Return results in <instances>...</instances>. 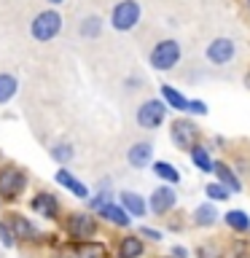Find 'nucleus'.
I'll return each instance as SVG.
<instances>
[{"instance_id":"nucleus-1","label":"nucleus","mask_w":250,"mask_h":258,"mask_svg":"<svg viewBox=\"0 0 250 258\" xmlns=\"http://www.w3.org/2000/svg\"><path fill=\"white\" fill-rule=\"evenodd\" d=\"M137 22H140V3L137 0H121L110 11V24L118 32H129L132 27H137Z\"/></svg>"},{"instance_id":"nucleus-2","label":"nucleus","mask_w":250,"mask_h":258,"mask_svg":"<svg viewBox=\"0 0 250 258\" xmlns=\"http://www.w3.org/2000/svg\"><path fill=\"white\" fill-rule=\"evenodd\" d=\"M180 59V43L177 40H161L151 51V68L153 70H172Z\"/></svg>"},{"instance_id":"nucleus-3","label":"nucleus","mask_w":250,"mask_h":258,"mask_svg":"<svg viewBox=\"0 0 250 258\" xmlns=\"http://www.w3.org/2000/svg\"><path fill=\"white\" fill-rule=\"evenodd\" d=\"M62 30V16L56 11H43L35 16V22H32V38L35 40H51L56 38V32Z\"/></svg>"},{"instance_id":"nucleus-4","label":"nucleus","mask_w":250,"mask_h":258,"mask_svg":"<svg viewBox=\"0 0 250 258\" xmlns=\"http://www.w3.org/2000/svg\"><path fill=\"white\" fill-rule=\"evenodd\" d=\"M167 116V102L161 100H145L140 108H137V124L143 129H156Z\"/></svg>"},{"instance_id":"nucleus-5","label":"nucleus","mask_w":250,"mask_h":258,"mask_svg":"<svg viewBox=\"0 0 250 258\" xmlns=\"http://www.w3.org/2000/svg\"><path fill=\"white\" fill-rule=\"evenodd\" d=\"M24 172L22 169H16V167H6L3 172H0V194L3 197H19V194L24 191Z\"/></svg>"},{"instance_id":"nucleus-6","label":"nucleus","mask_w":250,"mask_h":258,"mask_svg":"<svg viewBox=\"0 0 250 258\" xmlns=\"http://www.w3.org/2000/svg\"><path fill=\"white\" fill-rule=\"evenodd\" d=\"M234 54H237V48H234L231 38H215L207 46V59L213 64H229L234 59Z\"/></svg>"},{"instance_id":"nucleus-7","label":"nucleus","mask_w":250,"mask_h":258,"mask_svg":"<svg viewBox=\"0 0 250 258\" xmlns=\"http://www.w3.org/2000/svg\"><path fill=\"white\" fill-rule=\"evenodd\" d=\"M175 191L169 188V185H159L156 191L151 194V202H148V207H151V213L153 215H164L169 213V210L175 207Z\"/></svg>"},{"instance_id":"nucleus-8","label":"nucleus","mask_w":250,"mask_h":258,"mask_svg":"<svg viewBox=\"0 0 250 258\" xmlns=\"http://www.w3.org/2000/svg\"><path fill=\"white\" fill-rule=\"evenodd\" d=\"M194 140H197V126H194L191 121H175L172 124V143L185 148V151H191Z\"/></svg>"},{"instance_id":"nucleus-9","label":"nucleus","mask_w":250,"mask_h":258,"mask_svg":"<svg viewBox=\"0 0 250 258\" xmlns=\"http://www.w3.org/2000/svg\"><path fill=\"white\" fill-rule=\"evenodd\" d=\"M151 156H153V145L145 143V140H143V143H135L132 148L127 151V161H129L132 167H137V169H140V167H148V164H151Z\"/></svg>"},{"instance_id":"nucleus-10","label":"nucleus","mask_w":250,"mask_h":258,"mask_svg":"<svg viewBox=\"0 0 250 258\" xmlns=\"http://www.w3.org/2000/svg\"><path fill=\"white\" fill-rule=\"evenodd\" d=\"M70 231L73 237H92L94 234V218L86 213H76L70 218Z\"/></svg>"},{"instance_id":"nucleus-11","label":"nucleus","mask_w":250,"mask_h":258,"mask_svg":"<svg viewBox=\"0 0 250 258\" xmlns=\"http://www.w3.org/2000/svg\"><path fill=\"white\" fill-rule=\"evenodd\" d=\"M100 215L105 218V221L116 223V226H129V213H127V207H124V205H116V202H108V205L100 210Z\"/></svg>"},{"instance_id":"nucleus-12","label":"nucleus","mask_w":250,"mask_h":258,"mask_svg":"<svg viewBox=\"0 0 250 258\" xmlns=\"http://www.w3.org/2000/svg\"><path fill=\"white\" fill-rule=\"evenodd\" d=\"M30 207L35 210L38 215H43V218H54L56 210H59V205H56V199L51 197V194H38V197L32 199Z\"/></svg>"},{"instance_id":"nucleus-13","label":"nucleus","mask_w":250,"mask_h":258,"mask_svg":"<svg viewBox=\"0 0 250 258\" xmlns=\"http://www.w3.org/2000/svg\"><path fill=\"white\" fill-rule=\"evenodd\" d=\"M121 205L127 207L129 215H137V218H143L145 210H148L145 199L140 197V194H132V191H121Z\"/></svg>"},{"instance_id":"nucleus-14","label":"nucleus","mask_w":250,"mask_h":258,"mask_svg":"<svg viewBox=\"0 0 250 258\" xmlns=\"http://www.w3.org/2000/svg\"><path fill=\"white\" fill-rule=\"evenodd\" d=\"M56 183L65 185L68 191H73L78 199H86V197H89V188H86V185L81 183V180H76V177H73L68 169H59V172H56Z\"/></svg>"},{"instance_id":"nucleus-15","label":"nucleus","mask_w":250,"mask_h":258,"mask_svg":"<svg viewBox=\"0 0 250 258\" xmlns=\"http://www.w3.org/2000/svg\"><path fill=\"white\" fill-rule=\"evenodd\" d=\"M161 97H164V102L169 105V108H175V110H189V102L191 100H185V97L177 92V89H172V86H161Z\"/></svg>"},{"instance_id":"nucleus-16","label":"nucleus","mask_w":250,"mask_h":258,"mask_svg":"<svg viewBox=\"0 0 250 258\" xmlns=\"http://www.w3.org/2000/svg\"><path fill=\"white\" fill-rule=\"evenodd\" d=\"M16 89H19V81H16L11 73H0V105H6L8 100H14Z\"/></svg>"},{"instance_id":"nucleus-17","label":"nucleus","mask_w":250,"mask_h":258,"mask_svg":"<svg viewBox=\"0 0 250 258\" xmlns=\"http://www.w3.org/2000/svg\"><path fill=\"white\" fill-rule=\"evenodd\" d=\"M118 255H121V258H140V255H143V242H140V237H124V239H121Z\"/></svg>"},{"instance_id":"nucleus-18","label":"nucleus","mask_w":250,"mask_h":258,"mask_svg":"<svg viewBox=\"0 0 250 258\" xmlns=\"http://www.w3.org/2000/svg\"><path fill=\"white\" fill-rule=\"evenodd\" d=\"M51 159L56 161V164H68V161H73V156H76V148H73V143H56L51 145Z\"/></svg>"},{"instance_id":"nucleus-19","label":"nucleus","mask_w":250,"mask_h":258,"mask_svg":"<svg viewBox=\"0 0 250 258\" xmlns=\"http://www.w3.org/2000/svg\"><path fill=\"white\" fill-rule=\"evenodd\" d=\"M191 161L202 169V172H213V169H215L213 159H210V153L202 148V145H194V148H191Z\"/></svg>"},{"instance_id":"nucleus-20","label":"nucleus","mask_w":250,"mask_h":258,"mask_svg":"<svg viewBox=\"0 0 250 258\" xmlns=\"http://www.w3.org/2000/svg\"><path fill=\"white\" fill-rule=\"evenodd\" d=\"M213 172L218 175V183L229 185L231 191H239V188H242V183L237 180V175H234V172H231V169L226 167V164H215V169H213Z\"/></svg>"},{"instance_id":"nucleus-21","label":"nucleus","mask_w":250,"mask_h":258,"mask_svg":"<svg viewBox=\"0 0 250 258\" xmlns=\"http://www.w3.org/2000/svg\"><path fill=\"white\" fill-rule=\"evenodd\" d=\"M153 172H156L161 180H167V183H180V172H177V169L169 164V161H156V164H153Z\"/></svg>"},{"instance_id":"nucleus-22","label":"nucleus","mask_w":250,"mask_h":258,"mask_svg":"<svg viewBox=\"0 0 250 258\" xmlns=\"http://www.w3.org/2000/svg\"><path fill=\"white\" fill-rule=\"evenodd\" d=\"M218 221V210L213 205H202L197 207V213H194V223L197 226H213Z\"/></svg>"},{"instance_id":"nucleus-23","label":"nucleus","mask_w":250,"mask_h":258,"mask_svg":"<svg viewBox=\"0 0 250 258\" xmlns=\"http://www.w3.org/2000/svg\"><path fill=\"white\" fill-rule=\"evenodd\" d=\"M226 223H229L234 231H247L250 229V218L242 213V210H229V213H226Z\"/></svg>"},{"instance_id":"nucleus-24","label":"nucleus","mask_w":250,"mask_h":258,"mask_svg":"<svg viewBox=\"0 0 250 258\" xmlns=\"http://www.w3.org/2000/svg\"><path fill=\"white\" fill-rule=\"evenodd\" d=\"M100 30H102V19H100V16H86L84 24H81V35H84V38H97V35H100Z\"/></svg>"},{"instance_id":"nucleus-25","label":"nucleus","mask_w":250,"mask_h":258,"mask_svg":"<svg viewBox=\"0 0 250 258\" xmlns=\"http://www.w3.org/2000/svg\"><path fill=\"white\" fill-rule=\"evenodd\" d=\"M14 234H16V237H22V239H30L32 234H35V229L30 226V221H24L22 215H16L14 218Z\"/></svg>"},{"instance_id":"nucleus-26","label":"nucleus","mask_w":250,"mask_h":258,"mask_svg":"<svg viewBox=\"0 0 250 258\" xmlns=\"http://www.w3.org/2000/svg\"><path fill=\"white\" fill-rule=\"evenodd\" d=\"M205 191H207L210 199L221 202V199H229V191H231V188H229V185H223V183H210Z\"/></svg>"},{"instance_id":"nucleus-27","label":"nucleus","mask_w":250,"mask_h":258,"mask_svg":"<svg viewBox=\"0 0 250 258\" xmlns=\"http://www.w3.org/2000/svg\"><path fill=\"white\" fill-rule=\"evenodd\" d=\"M14 237H16L14 229H8L6 223H0V242H3L6 247H11V245H14Z\"/></svg>"},{"instance_id":"nucleus-28","label":"nucleus","mask_w":250,"mask_h":258,"mask_svg":"<svg viewBox=\"0 0 250 258\" xmlns=\"http://www.w3.org/2000/svg\"><path fill=\"white\" fill-rule=\"evenodd\" d=\"M108 197H110V191H108V188L100 191V194H97V197L92 199V207H94V210H102L105 205H108Z\"/></svg>"},{"instance_id":"nucleus-29","label":"nucleus","mask_w":250,"mask_h":258,"mask_svg":"<svg viewBox=\"0 0 250 258\" xmlns=\"http://www.w3.org/2000/svg\"><path fill=\"white\" fill-rule=\"evenodd\" d=\"M197 255H199V258H218L221 253H218V247H213V245H202V247L197 250Z\"/></svg>"},{"instance_id":"nucleus-30","label":"nucleus","mask_w":250,"mask_h":258,"mask_svg":"<svg viewBox=\"0 0 250 258\" xmlns=\"http://www.w3.org/2000/svg\"><path fill=\"white\" fill-rule=\"evenodd\" d=\"M189 113H199V116H205V113H207V105L202 102V100H191V102H189Z\"/></svg>"},{"instance_id":"nucleus-31","label":"nucleus","mask_w":250,"mask_h":258,"mask_svg":"<svg viewBox=\"0 0 250 258\" xmlns=\"http://www.w3.org/2000/svg\"><path fill=\"white\" fill-rule=\"evenodd\" d=\"M140 234H143V237H148V239H153V242L161 239V231H156V229H140Z\"/></svg>"},{"instance_id":"nucleus-32","label":"nucleus","mask_w":250,"mask_h":258,"mask_svg":"<svg viewBox=\"0 0 250 258\" xmlns=\"http://www.w3.org/2000/svg\"><path fill=\"white\" fill-rule=\"evenodd\" d=\"M172 255H175V258H185V255H189V250L180 247V245H175V247H172Z\"/></svg>"},{"instance_id":"nucleus-33","label":"nucleus","mask_w":250,"mask_h":258,"mask_svg":"<svg viewBox=\"0 0 250 258\" xmlns=\"http://www.w3.org/2000/svg\"><path fill=\"white\" fill-rule=\"evenodd\" d=\"M100 253H102V247H97V245H94V247H92V245L84 247V255H100Z\"/></svg>"},{"instance_id":"nucleus-34","label":"nucleus","mask_w":250,"mask_h":258,"mask_svg":"<svg viewBox=\"0 0 250 258\" xmlns=\"http://www.w3.org/2000/svg\"><path fill=\"white\" fill-rule=\"evenodd\" d=\"M242 253H245V245L237 242V245H234V258H242Z\"/></svg>"},{"instance_id":"nucleus-35","label":"nucleus","mask_w":250,"mask_h":258,"mask_svg":"<svg viewBox=\"0 0 250 258\" xmlns=\"http://www.w3.org/2000/svg\"><path fill=\"white\" fill-rule=\"evenodd\" d=\"M48 3H51V6H59V3H62V0H48Z\"/></svg>"},{"instance_id":"nucleus-36","label":"nucleus","mask_w":250,"mask_h":258,"mask_svg":"<svg viewBox=\"0 0 250 258\" xmlns=\"http://www.w3.org/2000/svg\"><path fill=\"white\" fill-rule=\"evenodd\" d=\"M245 84H247V86H250V73H247V76H245Z\"/></svg>"},{"instance_id":"nucleus-37","label":"nucleus","mask_w":250,"mask_h":258,"mask_svg":"<svg viewBox=\"0 0 250 258\" xmlns=\"http://www.w3.org/2000/svg\"><path fill=\"white\" fill-rule=\"evenodd\" d=\"M247 3H250V0H247Z\"/></svg>"}]
</instances>
